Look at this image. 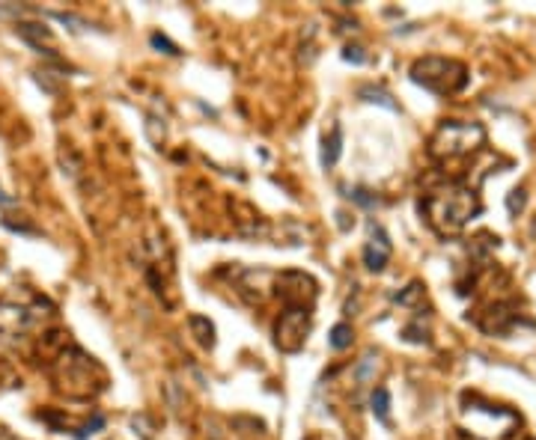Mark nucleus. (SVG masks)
<instances>
[{"mask_svg":"<svg viewBox=\"0 0 536 440\" xmlns=\"http://www.w3.org/2000/svg\"><path fill=\"white\" fill-rule=\"evenodd\" d=\"M152 45H155V48H161V51L170 54V57H176V54H179V48L173 45V42H167L164 36H158V33H152Z\"/></svg>","mask_w":536,"mask_h":440,"instance_id":"obj_17","label":"nucleus"},{"mask_svg":"<svg viewBox=\"0 0 536 440\" xmlns=\"http://www.w3.org/2000/svg\"><path fill=\"white\" fill-rule=\"evenodd\" d=\"M30 324V312L18 307V304H9V300H0V333L4 336H18L27 331Z\"/></svg>","mask_w":536,"mask_h":440,"instance_id":"obj_6","label":"nucleus"},{"mask_svg":"<svg viewBox=\"0 0 536 440\" xmlns=\"http://www.w3.org/2000/svg\"><path fill=\"white\" fill-rule=\"evenodd\" d=\"M360 98H364V102H376L388 110H396V102H391V95L384 90H376V86H364V90H360Z\"/></svg>","mask_w":536,"mask_h":440,"instance_id":"obj_12","label":"nucleus"},{"mask_svg":"<svg viewBox=\"0 0 536 440\" xmlns=\"http://www.w3.org/2000/svg\"><path fill=\"white\" fill-rule=\"evenodd\" d=\"M483 140H485L483 125H477V122H447L438 128V134H435L429 152H432V158H459V155H468L473 149H480Z\"/></svg>","mask_w":536,"mask_h":440,"instance_id":"obj_3","label":"nucleus"},{"mask_svg":"<svg viewBox=\"0 0 536 440\" xmlns=\"http://www.w3.org/2000/svg\"><path fill=\"white\" fill-rule=\"evenodd\" d=\"M340 152H343V128L340 125H334L331 137H325V143H322V164L334 167L336 161H340Z\"/></svg>","mask_w":536,"mask_h":440,"instance_id":"obj_8","label":"nucleus"},{"mask_svg":"<svg viewBox=\"0 0 536 440\" xmlns=\"http://www.w3.org/2000/svg\"><path fill=\"white\" fill-rule=\"evenodd\" d=\"M310 333V312L304 307H292L286 309L280 321H277V348L286 351V354H295L298 348L304 345V339Z\"/></svg>","mask_w":536,"mask_h":440,"instance_id":"obj_4","label":"nucleus"},{"mask_svg":"<svg viewBox=\"0 0 536 440\" xmlns=\"http://www.w3.org/2000/svg\"><path fill=\"white\" fill-rule=\"evenodd\" d=\"M420 208L426 211L429 223L441 235H453L480 211V196L477 187L468 185H450L444 191H432L420 199Z\"/></svg>","mask_w":536,"mask_h":440,"instance_id":"obj_1","label":"nucleus"},{"mask_svg":"<svg viewBox=\"0 0 536 440\" xmlns=\"http://www.w3.org/2000/svg\"><path fill=\"white\" fill-rule=\"evenodd\" d=\"M370 405H372V413H376L381 422H388V413H391V393H388V389H384V387L372 389Z\"/></svg>","mask_w":536,"mask_h":440,"instance_id":"obj_11","label":"nucleus"},{"mask_svg":"<svg viewBox=\"0 0 536 440\" xmlns=\"http://www.w3.org/2000/svg\"><path fill=\"white\" fill-rule=\"evenodd\" d=\"M348 196H352L358 206H364V208H376V206H379V199H376V196H370L367 187H355V191L348 194Z\"/></svg>","mask_w":536,"mask_h":440,"instance_id":"obj_14","label":"nucleus"},{"mask_svg":"<svg viewBox=\"0 0 536 440\" xmlns=\"http://www.w3.org/2000/svg\"><path fill=\"white\" fill-rule=\"evenodd\" d=\"M15 33L21 36V39L24 42H27L30 48H36V51H45V48H42V42L48 45V42H51V30H48L45 27V24H18V27H15Z\"/></svg>","mask_w":536,"mask_h":440,"instance_id":"obj_7","label":"nucleus"},{"mask_svg":"<svg viewBox=\"0 0 536 440\" xmlns=\"http://www.w3.org/2000/svg\"><path fill=\"white\" fill-rule=\"evenodd\" d=\"M521 206H525V191H513V196H509V211L516 215Z\"/></svg>","mask_w":536,"mask_h":440,"instance_id":"obj_18","label":"nucleus"},{"mask_svg":"<svg viewBox=\"0 0 536 440\" xmlns=\"http://www.w3.org/2000/svg\"><path fill=\"white\" fill-rule=\"evenodd\" d=\"M102 425H105V417H102V413H96V417H93V422H86L84 429L78 432V440H86L90 434H96V429H102Z\"/></svg>","mask_w":536,"mask_h":440,"instance_id":"obj_16","label":"nucleus"},{"mask_svg":"<svg viewBox=\"0 0 536 440\" xmlns=\"http://www.w3.org/2000/svg\"><path fill=\"white\" fill-rule=\"evenodd\" d=\"M9 203H12V196L4 194V187H0V206H9Z\"/></svg>","mask_w":536,"mask_h":440,"instance_id":"obj_19","label":"nucleus"},{"mask_svg":"<svg viewBox=\"0 0 536 440\" xmlns=\"http://www.w3.org/2000/svg\"><path fill=\"white\" fill-rule=\"evenodd\" d=\"M372 366H376V357H372V354H367L364 360L358 363V369H355V381H360V384H364V381H370V375H372Z\"/></svg>","mask_w":536,"mask_h":440,"instance_id":"obj_13","label":"nucleus"},{"mask_svg":"<svg viewBox=\"0 0 536 440\" xmlns=\"http://www.w3.org/2000/svg\"><path fill=\"white\" fill-rule=\"evenodd\" d=\"M328 345H331L334 351H346L348 345H352V324H346V321L334 324L331 336H328Z\"/></svg>","mask_w":536,"mask_h":440,"instance_id":"obj_9","label":"nucleus"},{"mask_svg":"<svg viewBox=\"0 0 536 440\" xmlns=\"http://www.w3.org/2000/svg\"><path fill=\"white\" fill-rule=\"evenodd\" d=\"M391 238L379 223H370V244L364 247V265L370 271H381L391 259Z\"/></svg>","mask_w":536,"mask_h":440,"instance_id":"obj_5","label":"nucleus"},{"mask_svg":"<svg viewBox=\"0 0 536 440\" xmlns=\"http://www.w3.org/2000/svg\"><path fill=\"white\" fill-rule=\"evenodd\" d=\"M411 81L420 84L423 90H429L435 95H450L459 93L468 84V72L462 62L456 60H444V57H426L417 60L411 66Z\"/></svg>","mask_w":536,"mask_h":440,"instance_id":"obj_2","label":"nucleus"},{"mask_svg":"<svg viewBox=\"0 0 536 440\" xmlns=\"http://www.w3.org/2000/svg\"><path fill=\"white\" fill-rule=\"evenodd\" d=\"M343 60H348V62H355V66H360V62H367V54H364V48H360V45H346Z\"/></svg>","mask_w":536,"mask_h":440,"instance_id":"obj_15","label":"nucleus"},{"mask_svg":"<svg viewBox=\"0 0 536 440\" xmlns=\"http://www.w3.org/2000/svg\"><path fill=\"white\" fill-rule=\"evenodd\" d=\"M188 321H191V328H194L197 339H200V342H203L206 348L215 345V324H211L209 319H203V316H191Z\"/></svg>","mask_w":536,"mask_h":440,"instance_id":"obj_10","label":"nucleus"}]
</instances>
